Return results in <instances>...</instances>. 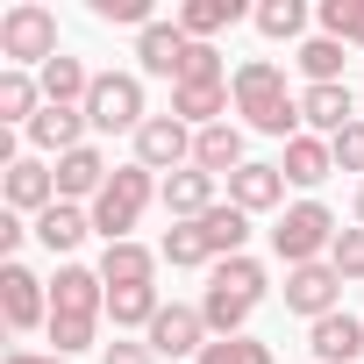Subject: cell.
I'll use <instances>...</instances> for the list:
<instances>
[{"instance_id":"6da1fadb","label":"cell","mask_w":364,"mask_h":364,"mask_svg":"<svg viewBox=\"0 0 364 364\" xmlns=\"http://www.w3.org/2000/svg\"><path fill=\"white\" fill-rule=\"evenodd\" d=\"M229 93H236V114H243L257 136H286V143L300 136V93H286V72H279L272 58L236 65Z\"/></svg>"},{"instance_id":"7a4b0ae2","label":"cell","mask_w":364,"mask_h":364,"mask_svg":"<svg viewBox=\"0 0 364 364\" xmlns=\"http://www.w3.org/2000/svg\"><path fill=\"white\" fill-rule=\"evenodd\" d=\"M164 186H157V171H143V164H122L107 186H100V200H93V236H107V243H136L129 229L143 222V208L157 200Z\"/></svg>"},{"instance_id":"3957f363","label":"cell","mask_w":364,"mask_h":364,"mask_svg":"<svg viewBox=\"0 0 364 364\" xmlns=\"http://www.w3.org/2000/svg\"><path fill=\"white\" fill-rule=\"evenodd\" d=\"M0 58H8V72H43L50 58H65L58 50V15L43 8V0H15L8 15H0Z\"/></svg>"},{"instance_id":"277c9868","label":"cell","mask_w":364,"mask_h":364,"mask_svg":"<svg viewBox=\"0 0 364 364\" xmlns=\"http://www.w3.org/2000/svg\"><path fill=\"white\" fill-rule=\"evenodd\" d=\"M336 236H343V229H336V215H328L321 200H293V208L279 215V229H272V250H279V264L293 272V264H321Z\"/></svg>"},{"instance_id":"5b68a950","label":"cell","mask_w":364,"mask_h":364,"mask_svg":"<svg viewBox=\"0 0 364 364\" xmlns=\"http://www.w3.org/2000/svg\"><path fill=\"white\" fill-rule=\"evenodd\" d=\"M86 122L93 129H143V79L136 72H93V93H86Z\"/></svg>"},{"instance_id":"8992f818","label":"cell","mask_w":364,"mask_h":364,"mask_svg":"<svg viewBox=\"0 0 364 364\" xmlns=\"http://www.w3.org/2000/svg\"><path fill=\"white\" fill-rule=\"evenodd\" d=\"M136 164L143 171H186L193 164V129L186 122H178V114H150L143 129H136Z\"/></svg>"},{"instance_id":"52a82bcc","label":"cell","mask_w":364,"mask_h":364,"mask_svg":"<svg viewBox=\"0 0 364 364\" xmlns=\"http://www.w3.org/2000/svg\"><path fill=\"white\" fill-rule=\"evenodd\" d=\"M286 307L307 314V321L336 314V307H343V279H336V264H328V257H321V264H293V272H286Z\"/></svg>"},{"instance_id":"ba28073f","label":"cell","mask_w":364,"mask_h":364,"mask_svg":"<svg viewBox=\"0 0 364 364\" xmlns=\"http://www.w3.org/2000/svg\"><path fill=\"white\" fill-rule=\"evenodd\" d=\"M0 314H8V328H50V293L29 264H0Z\"/></svg>"},{"instance_id":"9c48e42d","label":"cell","mask_w":364,"mask_h":364,"mask_svg":"<svg viewBox=\"0 0 364 364\" xmlns=\"http://www.w3.org/2000/svg\"><path fill=\"white\" fill-rule=\"evenodd\" d=\"M143 343L157 350V357H200L215 336H208V321H200V307H157V321L143 328Z\"/></svg>"},{"instance_id":"30bf717a","label":"cell","mask_w":364,"mask_h":364,"mask_svg":"<svg viewBox=\"0 0 364 364\" xmlns=\"http://www.w3.org/2000/svg\"><path fill=\"white\" fill-rule=\"evenodd\" d=\"M50 314L100 321V314H107V279L86 272V264H58V279H50Z\"/></svg>"},{"instance_id":"8fae6325","label":"cell","mask_w":364,"mask_h":364,"mask_svg":"<svg viewBox=\"0 0 364 364\" xmlns=\"http://www.w3.org/2000/svg\"><path fill=\"white\" fill-rule=\"evenodd\" d=\"M0 193H8V215H43V208H58V171L36 164V157H15Z\"/></svg>"},{"instance_id":"7c38bea8","label":"cell","mask_w":364,"mask_h":364,"mask_svg":"<svg viewBox=\"0 0 364 364\" xmlns=\"http://www.w3.org/2000/svg\"><path fill=\"white\" fill-rule=\"evenodd\" d=\"M300 122H307L321 143H336V136L357 122V107H350V79H343V86H300Z\"/></svg>"},{"instance_id":"4fadbf2b","label":"cell","mask_w":364,"mask_h":364,"mask_svg":"<svg viewBox=\"0 0 364 364\" xmlns=\"http://www.w3.org/2000/svg\"><path fill=\"white\" fill-rule=\"evenodd\" d=\"M107 178H114V171H107V157H100L93 143H79V150H65V157H58V200H72V208H79V200H100Z\"/></svg>"},{"instance_id":"5bb4252c","label":"cell","mask_w":364,"mask_h":364,"mask_svg":"<svg viewBox=\"0 0 364 364\" xmlns=\"http://www.w3.org/2000/svg\"><path fill=\"white\" fill-rule=\"evenodd\" d=\"M186 29H178V22H150L143 36H136V65L150 72V79H171L178 86V65H186Z\"/></svg>"},{"instance_id":"9a60e30c","label":"cell","mask_w":364,"mask_h":364,"mask_svg":"<svg viewBox=\"0 0 364 364\" xmlns=\"http://www.w3.org/2000/svg\"><path fill=\"white\" fill-rule=\"evenodd\" d=\"M307 350H314L321 364H357V357H364V321L336 307V314H321V321H314V336H307Z\"/></svg>"},{"instance_id":"2e32d148","label":"cell","mask_w":364,"mask_h":364,"mask_svg":"<svg viewBox=\"0 0 364 364\" xmlns=\"http://www.w3.org/2000/svg\"><path fill=\"white\" fill-rule=\"evenodd\" d=\"M279 200H286V171L279 164H243L229 178V208H243V215H272Z\"/></svg>"},{"instance_id":"e0dca14e","label":"cell","mask_w":364,"mask_h":364,"mask_svg":"<svg viewBox=\"0 0 364 364\" xmlns=\"http://www.w3.org/2000/svg\"><path fill=\"white\" fill-rule=\"evenodd\" d=\"M157 200L171 208V222H200L208 208H222V200H215V178H208L200 164H186V171H171V178H164V193H157Z\"/></svg>"},{"instance_id":"ac0fdd59","label":"cell","mask_w":364,"mask_h":364,"mask_svg":"<svg viewBox=\"0 0 364 364\" xmlns=\"http://www.w3.org/2000/svg\"><path fill=\"white\" fill-rule=\"evenodd\" d=\"M193 164H200L208 178H222V171L236 178V171L250 164V157H243V129H236V122H215V129H200V136H193Z\"/></svg>"},{"instance_id":"d6986e66","label":"cell","mask_w":364,"mask_h":364,"mask_svg":"<svg viewBox=\"0 0 364 364\" xmlns=\"http://www.w3.org/2000/svg\"><path fill=\"white\" fill-rule=\"evenodd\" d=\"M86 236H93V208H72V200H58V208H43V215H36V243H43L50 257L79 250Z\"/></svg>"},{"instance_id":"ffe728a7","label":"cell","mask_w":364,"mask_h":364,"mask_svg":"<svg viewBox=\"0 0 364 364\" xmlns=\"http://www.w3.org/2000/svg\"><path fill=\"white\" fill-rule=\"evenodd\" d=\"M157 250H143V243H107V257H100V279H107V293H129V286H150L157 279Z\"/></svg>"},{"instance_id":"44dd1931","label":"cell","mask_w":364,"mask_h":364,"mask_svg":"<svg viewBox=\"0 0 364 364\" xmlns=\"http://www.w3.org/2000/svg\"><path fill=\"white\" fill-rule=\"evenodd\" d=\"M229 100H236L229 86H171V114L186 122L193 136H200V129H215V122H229Z\"/></svg>"},{"instance_id":"7402d4cb","label":"cell","mask_w":364,"mask_h":364,"mask_svg":"<svg viewBox=\"0 0 364 364\" xmlns=\"http://www.w3.org/2000/svg\"><path fill=\"white\" fill-rule=\"evenodd\" d=\"M86 129H93V122H86V107H43V114L29 122V143L65 157V150H79V143H86Z\"/></svg>"},{"instance_id":"603a6c76","label":"cell","mask_w":364,"mask_h":364,"mask_svg":"<svg viewBox=\"0 0 364 364\" xmlns=\"http://www.w3.org/2000/svg\"><path fill=\"white\" fill-rule=\"evenodd\" d=\"M279 171H286V186H321V178L336 171V150L321 136H293L286 157H279Z\"/></svg>"},{"instance_id":"cb8c5ba5","label":"cell","mask_w":364,"mask_h":364,"mask_svg":"<svg viewBox=\"0 0 364 364\" xmlns=\"http://www.w3.org/2000/svg\"><path fill=\"white\" fill-rule=\"evenodd\" d=\"M36 79H43V107H86V93H93V72L79 58H50Z\"/></svg>"},{"instance_id":"d4e9b609","label":"cell","mask_w":364,"mask_h":364,"mask_svg":"<svg viewBox=\"0 0 364 364\" xmlns=\"http://www.w3.org/2000/svg\"><path fill=\"white\" fill-rule=\"evenodd\" d=\"M193 229L208 236L215 264H222V257H243V243H250V215H243V208H229V200H222V208H208V215H200Z\"/></svg>"},{"instance_id":"484cf974","label":"cell","mask_w":364,"mask_h":364,"mask_svg":"<svg viewBox=\"0 0 364 364\" xmlns=\"http://www.w3.org/2000/svg\"><path fill=\"white\" fill-rule=\"evenodd\" d=\"M36 114H43V79L0 72V129H29Z\"/></svg>"},{"instance_id":"4316f807","label":"cell","mask_w":364,"mask_h":364,"mask_svg":"<svg viewBox=\"0 0 364 364\" xmlns=\"http://www.w3.org/2000/svg\"><path fill=\"white\" fill-rule=\"evenodd\" d=\"M171 22L186 29L193 43H208L215 29H236V22H243V0H186V8H178Z\"/></svg>"},{"instance_id":"83f0119b","label":"cell","mask_w":364,"mask_h":364,"mask_svg":"<svg viewBox=\"0 0 364 364\" xmlns=\"http://www.w3.org/2000/svg\"><path fill=\"white\" fill-rule=\"evenodd\" d=\"M157 257H164L171 272H200V264L215 272V250H208V236H200L193 222H171V229H164V243H157Z\"/></svg>"},{"instance_id":"f1b7e54d","label":"cell","mask_w":364,"mask_h":364,"mask_svg":"<svg viewBox=\"0 0 364 364\" xmlns=\"http://www.w3.org/2000/svg\"><path fill=\"white\" fill-rule=\"evenodd\" d=\"M200 321H208V336H243L250 300H236L229 286H208V293H200Z\"/></svg>"},{"instance_id":"f546056e","label":"cell","mask_w":364,"mask_h":364,"mask_svg":"<svg viewBox=\"0 0 364 364\" xmlns=\"http://www.w3.org/2000/svg\"><path fill=\"white\" fill-rule=\"evenodd\" d=\"M300 72H307V86H343V43L336 36H307L300 43Z\"/></svg>"},{"instance_id":"4dcf8cb0","label":"cell","mask_w":364,"mask_h":364,"mask_svg":"<svg viewBox=\"0 0 364 364\" xmlns=\"http://www.w3.org/2000/svg\"><path fill=\"white\" fill-rule=\"evenodd\" d=\"M208 286H229L236 300L257 307V300H264V264H257V257H222V264L208 272Z\"/></svg>"},{"instance_id":"1f68e13d","label":"cell","mask_w":364,"mask_h":364,"mask_svg":"<svg viewBox=\"0 0 364 364\" xmlns=\"http://www.w3.org/2000/svg\"><path fill=\"white\" fill-rule=\"evenodd\" d=\"M157 286H129V293H107V314H114V328H150L157 321Z\"/></svg>"},{"instance_id":"d6a6232c","label":"cell","mask_w":364,"mask_h":364,"mask_svg":"<svg viewBox=\"0 0 364 364\" xmlns=\"http://www.w3.org/2000/svg\"><path fill=\"white\" fill-rule=\"evenodd\" d=\"M193 364H272V350H264L257 336H215Z\"/></svg>"},{"instance_id":"836d02e7","label":"cell","mask_w":364,"mask_h":364,"mask_svg":"<svg viewBox=\"0 0 364 364\" xmlns=\"http://www.w3.org/2000/svg\"><path fill=\"white\" fill-rule=\"evenodd\" d=\"M321 36L364 43V0H321Z\"/></svg>"},{"instance_id":"e575fe53","label":"cell","mask_w":364,"mask_h":364,"mask_svg":"<svg viewBox=\"0 0 364 364\" xmlns=\"http://www.w3.org/2000/svg\"><path fill=\"white\" fill-rule=\"evenodd\" d=\"M257 29H264L272 43H293V36L307 29V8H300V0H264V8H257Z\"/></svg>"},{"instance_id":"d590c367","label":"cell","mask_w":364,"mask_h":364,"mask_svg":"<svg viewBox=\"0 0 364 364\" xmlns=\"http://www.w3.org/2000/svg\"><path fill=\"white\" fill-rule=\"evenodd\" d=\"M178 86H229V72H222V50H215V43H186Z\"/></svg>"},{"instance_id":"8d00e7d4","label":"cell","mask_w":364,"mask_h":364,"mask_svg":"<svg viewBox=\"0 0 364 364\" xmlns=\"http://www.w3.org/2000/svg\"><path fill=\"white\" fill-rule=\"evenodd\" d=\"M93 336H100V321H79V314H50V357H79V350H93Z\"/></svg>"},{"instance_id":"74e56055","label":"cell","mask_w":364,"mask_h":364,"mask_svg":"<svg viewBox=\"0 0 364 364\" xmlns=\"http://www.w3.org/2000/svg\"><path fill=\"white\" fill-rule=\"evenodd\" d=\"M328 264H336V279L350 286V279H364V229H343L336 243H328Z\"/></svg>"},{"instance_id":"f35d334b","label":"cell","mask_w":364,"mask_h":364,"mask_svg":"<svg viewBox=\"0 0 364 364\" xmlns=\"http://www.w3.org/2000/svg\"><path fill=\"white\" fill-rule=\"evenodd\" d=\"M93 15H100V22H122V29L143 36V29H150V0H93Z\"/></svg>"},{"instance_id":"ab89813d","label":"cell","mask_w":364,"mask_h":364,"mask_svg":"<svg viewBox=\"0 0 364 364\" xmlns=\"http://www.w3.org/2000/svg\"><path fill=\"white\" fill-rule=\"evenodd\" d=\"M328 150H336V171H357V178H364V122H350Z\"/></svg>"},{"instance_id":"60d3db41","label":"cell","mask_w":364,"mask_h":364,"mask_svg":"<svg viewBox=\"0 0 364 364\" xmlns=\"http://www.w3.org/2000/svg\"><path fill=\"white\" fill-rule=\"evenodd\" d=\"M100 364H157V350H150V343H107Z\"/></svg>"},{"instance_id":"b9f144b4","label":"cell","mask_w":364,"mask_h":364,"mask_svg":"<svg viewBox=\"0 0 364 364\" xmlns=\"http://www.w3.org/2000/svg\"><path fill=\"white\" fill-rule=\"evenodd\" d=\"M29 229H22V215H0V250H8V264H15V243H22Z\"/></svg>"},{"instance_id":"7bdbcfd3","label":"cell","mask_w":364,"mask_h":364,"mask_svg":"<svg viewBox=\"0 0 364 364\" xmlns=\"http://www.w3.org/2000/svg\"><path fill=\"white\" fill-rule=\"evenodd\" d=\"M8 364H72V357H43V350H8Z\"/></svg>"},{"instance_id":"ee69618b","label":"cell","mask_w":364,"mask_h":364,"mask_svg":"<svg viewBox=\"0 0 364 364\" xmlns=\"http://www.w3.org/2000/svg\"><path fill=\"white\" fill-rule=\"evenodd\" d=\"M350 208H357V229H364V178H357V200H350Z\"/></svg>"}]
</instances>
